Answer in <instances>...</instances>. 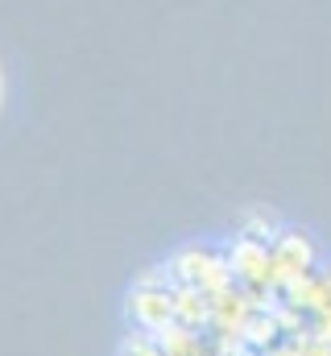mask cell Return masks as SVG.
<instances>
[{"mask_svg":"<svg viewBox=\"0 0 331 356\" xmlns=\"http://www.w3.org/2000/svg\"><path fill=\"white\" fill-rule=\"evenodd\" d=\"M0 99H4V75H0Z\"/></svg>","mask_w":331,"mask_h":356,"instance_id":"1","label":"cell"}]
</instances>
